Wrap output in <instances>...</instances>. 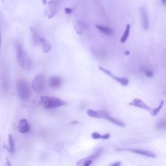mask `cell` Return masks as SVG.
<instances>
[{
	"mask_svg": "<svg viewBox=\"0 0 166 166\" xmlns=\"http://www.w3.org/2000/svg\"><path fill=\"white\" fill-rule=\"evenodd\" d=\"M17 60L21 68L26 71H29L32 67V61L25 52L23 46L20 44L16 45Z\"/></svg>",
	"mask_w": 166,
	"mask_h": 166,
	"instance_id": "obj_1",
	"label": "cell"
},
{
	"mask_svg": "<svg viewBox=\"0 0 166 166\" xmlns=\"http://www.w3.org/2000/svg\"><path fill=\"white\" fill-rule=\"evenodd\" d=\"M87 114L88 116L93 118H98V119H105L107 121H110L112 123L118 125L121 127H125V123L122 121L118 119L115 118H113L111 115L108 114L106 111L103 110H94L93 109H89L87 110Z\"/></svg>",
	"mask_w": 166,
	"mask_h": 166,
	"instance_id": "obj_2",
	"label": "cell"
},
{
	"mask_svg": "<svg viewBox=\"0 0 166 166\" xmlns=\"http://www.w3.org/2000/svg\"><path fill=\"white\" fill-rule=\"evenodd\" d=\"M39 104L46 109H53L64 106L66 103L59 97L41 96L39 100Z\"/></svg>",
	"mask_w": 166,
	"mask_h": 166,
	"instance_id": "obj_3",
	"label": "cell"
},
{
	"mask_svg": "<svg viewBox=\"0 0 166 166\" xmlns=\"http://www.w3.org/2000/svg\"><path fill=\"white\" fill-rule=\"evenodd\" d=\"M18 95L23 101H27L30 99L32 93L29 85L24 80H19L16 84Z\"/></svg>",
	"mask_w": 166,
	"mask_h": 166,
	"instance_id": "obj_4",
	"label": "cell"
},
{
	"mask_svg": "<svg viewBox=\"0 0 166 166\" xmlns=\"http://www.w3.org/2000/svg\"><path fill=\"white\" fill-rule=\"evenodd\" d=\"M32 88L35 92L42 94L46 89V81L44 75L39 74L36 76L32 82Z\"/></svg>",
	"mask_w": 166,
	"mask_h": 166,
	"instance_id": "obj_5",
	"label": "cell"
},
{
	"mask_svg": "<svg viewBox=\"0 0 166 166\" xmlns=\"http://www.w3.org/2000/svg\"><path fill=\"white\" fill-rule=\"evenodd\" d=\"M98 68L101 71H103L104 74H105L107 75H109L112 79H114V80H115V81H117L118 83L121 84V85L125 86H127L128 84V79H127L125 77H118L116 75H114L110 70L105 68L104 67H103L101 66H98Z\"/></svg>",
	"mask_w": 166,
	"mask_h": 166,
	"instance_id": "obj_6",
	"label": "cell"
},
{
	"mask_svg": "<svg viewBox=\"0 0 166 166\" xmlns=\"http://www.w3.org/2000/svg\"><path fill=\"white\" fill-rule=\"evenodd\" d=\"M119 150H126L132 152L133 153H136L137 155H140L144 156H147L149 158H155L156 157V155L152 152L150 150H143V149H132V148H126V149H119Z\"/></svg>",
	"mask_w": 166,
	"mask_h": 166,
	"instance_id": "obj_7",
	"label": "cell"
},
{
	"mask_svg": "<svg viewBox=\"0 0 166 166\" xmlns=\"http://www.w3.org/2000/svg\"><path fill=\"white\" fill-rule=\"evenodd\" d=\"M129 105L135 106V107H138V108H140V109H142L144 110H146L149 111V112H150L151 110H152V109H151L150 106H149L146 103H144L143 101H141L140 99H138V98L133 99L131 103H129Z\"/></svg>",
	"mask_w": 166,
	"mask_h": 166,
	"instance_id": "obj_8",
	"label": "cell"
},
{
	"mask_svg": "<svg viewBox=\"0 0 166 166\" xmlns=\"http://www.w3.org/2000/svg\"><path fill=\"white\" fill-rule=\"evenodd\" d=\"M140 12L142 18V25L144 30H148L149 28V18L147 9L145 7H141L140 9Z\"/></svg>",
	"mask_w": 166,
	"mask_h": 166,
	"instance_id": "obj_9",
	"label": "cell"
},
{
	"mask_svg": "<svg viewBox=\"0 0 166 166\" xmlns=\"http://www.w3.org/2000/svg\"><path fill=\"white\" fill-rule=\"evenodd\" d=\"M48 9H47V17L49 18H53L56 14V3L55 0H52V1L47 3Z\"/></svg>",
	"mask_w": 166,
	"mask_h": 166,
	"instance_id": "obj_10",
	"label": "cell"
},
{
	"mask_svg": "<svg viewBox=\"0 0 166 166\" xmlns=\"http://www.w3.org/2000/svg\"><path fill=\"white\" fill-rule=\"evenodd\" d=\"M49 84L53 88H59L62 84V79L59 77H52L49 79Z\"/></svg>",
	"mask_w": 166,
	"mask_h": 166,
	"instance_id": "obj_11",
	"label": "cell"
},
{
	"mask_svg": "<svg viewBox=\"0 0 166 166\" xmlns=\"http://www.w3.org/2000/svg\"><path fill=\"white\" fill-rule=\"evenodd\" d=\"M30 125L29 124L28 121L25 119H21L20 121V123L18 125V131L20 133H26L30 131Z\"/></svg>",
	"mask_w": 166,
	"mask_h": 166,
	"instance_id": "obj_12",
	"label": "cell"
},
{
	"mask_svg": "<svg viewBox=\"0 0 166 166\" xmlns=\"http://www.w3.org/2000/svg\"><path fill=\"white\" fill-rule=\"evenodd\" d=\"M38 41L40 42V44H41L42 50L44 53H49L51 51L52 46L47 40H46L44 38H39Z\"/></svg>",
	"mask_w": 166,
	"mask_h": 166,
	"instance_id": "obj_13",
	"label": "cell"
},
{
	"mask_svg": "<svg viewBox=\"0 0 166 166\" xmlns=\"http://www.w3.org/2000/svg\"><path fill=\"white\" fill-rule=\"evenodd\" d=\"M74 29L75 31L79 35H83L84 33V27L83 22L80 20H76L74 21Z\"/></svg>",
	"mask_w": 166,
	"mask_h": 166,
	"instance_id": "obj_14",
	"label": "cell"
},
{
	"mask_svg": "<svg viewBox=\"0 0 166 166\" xmlns=\"http://www.w3.org/2000/svg\"><path fill=\"white\" fill-rule=\"evenodd\" d=\"M92 138L94 140H99V139H102V140H107L110 138V133H106L105 134H101L99 132H92L91 134Z\"/></svg>",
	"mask_w": 166,
	"mask_h": 166,
	"instance_id": "obj_15",
	"label": "cell"
},
{
	"mask_svg": "<svg viewBox=\"0 0 166 166\" xmlns=\"http://www.w3.org/2000/svg\"><path fill=\"white\" fill-rule=\"evenodd\" d=\"M130 30H131V25L127 24L126 25L125 31H124L121 37V39H120V42L121 43H125L127 40L129 34H130Z\"/></svg>",
	"mask_w": 166,
	"mask_h": 166,
	"instance_id": "obj_16",
	"label": "cell"
},
{
	"mask_svg": "<svg viewBox=\"0 0 166 166\" xmlns=\"http://www.w3.org/2000/svg\"><path fill=\"white\" fill-rule=\"evenodd\" d=\"M164 105V100H162L160 102V104L158 106V107H156V109H154L150 110V115H153V116H156V115L158 114V113H159L161 110V109H162V107Z\"/></svg>",
	"mask_w": 166,
	"mask_h": 166,
	"instance_id": "obj_17",
	"label": "cell"
},
{
	"mask_svg": "<svg viewBox=\"0 0 166 166\" xmlns=\"http://www.w3.org/2000/svg\"><path fill=\"white\" fill-rule=\"evenodd\" d=\"M96 27L101 33L106 34H110L112 33L111 29L109 27L100 25H96Z\"/></svg>",
	"mask_w": 166,
	"mask_h": 166,
	"instance_id": "obj_18",
	"label": "cell"
},
{
	"mask_svg": "<svg viewBox=\"0 0 166 166\" xmlns=\"http://www.w3.org/2000/svg\"><path fill=\"white\" fill-rule=\"evenodd\" d=\"M92 161L91 160H90L89 158H88V157L86 158H83V159L79 160L77 163V165H79V166H89L90 165L92 164Z\"/></svg>",
	"mask_w": 166,
	"mask_h": 166,
	"instance_id": "obj_19",
	"label": "cell"
},
{
	"mask_svg": "<svg viewBox=\"0 0 166 166\" xmlns=\"http://www.w3.org/2000/svg\"><path fill=\"white\" fill-rule=\"evenodd\" d=\"M9 147L7 148L10 153H12L14 151V138L11 134L9 135Z\"/></svg>",
	"mask_w": 166,
	"mask_h": 166,
	"instance_id": "obj_20",
	"label": "cell"
},
{
	"mask_svg": "<svg viewBox=\"0 0 166 166\" xmlns=\"http://www.w3.org/2000/svg\"><path fill=\"white\" fill-rule=\"evenodd\" d=\"M141 71L143 73V74L145 75L146 76H147V77L151 78L154 76V73L153 71L151 70L149 68H141Z\"/></svg>",
	"mask_w": 166,
	"mask_h": 166,
	"instance_id": "obj_21",
	"label": "cell"
},
{
	"mask_svg": "<svg viewBox=\"0 0 166 166\" xmlns=\"http://www.w3.org/2000/svg\"><path fill=\"white\" fill-rule=\"evenodd\" d=\"M165 126H166V123H165V119H163L162 121H160L156 125V128L159 130H162V129H165Z\"/></svg>",
	"mask_w": 166,
	"mask_h": 166,
	"instance_id": "obj_22",
	"label": "cell"
},
{
	"mask_svg": "<svg viewBox=\"0 0 166 166\" xmlns=\"http://www.w3.org/2000/svg\"><path fill=\"white\" fill-rule=\"evenodd\" d=\"M64 11L66 14H70L73 12V9H71V8H69V7H66V8L64 9Z\"/></svg>",
	"mask_w": 166,
	"mask_h": 166,
	"instance_id": "obj_23",
	"label": "cell"
},
{
	"mask_svg": "<svg viewBox=\"0 0 166 166\" xmlns=\"http://www.w3.org/2000/svg\"><path fill=\"white\" fill-rule=\"evenodd\" d=\"M120 165H121V162H115L112 164H110V166H119Z\"/></svg>",
	"mask_w": 166,
	"mask_h": 166,
	"instance_id": "obj_24",
	"label": "cell"
},
{
	"mask_svg": "<svg viewBox=\"0 0 166 166\" xmlns=\"http://www.w3.org/2000/svg\"><path fill=\"white\" fill-rule=\"evenodd\" d=\"M1 46H2V33H1V29H0V50H1Z\"/></svg>",
	"mask_w": 166,
	"mask_h": 166,
	"instance_id": "obj_25",
	"label": "cell"
},
{
	"mask_svg": "<svg viewBox=\"0 0 166 166\" xmlns=\"http://www.w3.org/2000/svg\"><path fill=\"white\" fill-rule=\"evenodd\" d=\"M41 1H42V3L44 5H46L47 3V0H41Z\"/></svg>",
	"mask_w": 166,
	"mask_h": 166,
	"instance_id": "obj_26",
	"label": "cell"
},
{
	"mask_svg": "<svg viewBox=\"0 0 166 166\" xmlns=\"http://www.w3.org/2000/svg\"><path fill=\"white\" fill-rule=\"evenodd\" d=\"M125 55H130V52H125Z\"/></svg>",
	"mask_w": 166,
	"mask_h": 166,
	"instance_id": "obj_27",
	"label": "cell"
},
{
	"mask_svg": "<svg viewBox=\"0 0 166 166\" xmlns=\"http://www.w3.org/2000/svg\"><path fill=\"white\" fill-rule=\"evenodd\" d=\"M78 123L77 121H74V122H72L71 123H72V124H74V123Z\"/></svg>",
	"mask_w": 166,
	"mask_h": 166,
	"instance_id": "obj_28",
	"label": "cell"
},
{
	"mask_svg": "<svg viewBox=\"0 0 166 166\" xmlns=\"http://www.w3.org/2000/svg\"><path fill=\"white\" fill-rule=\"evenodd\" d=\"M162 2L164 3V4L165 3V0H162Z\"/></svg>",
	"mask_w": 166,
	"mask_h": 166,
	"instance_id": "obj_29",
	"label": "cell"
},
{
	"mask_svg": "<svg viewBox=\"0 0 166 166\" xmlns=\"http://www.w3.org/2000/svg\"><path fill=\"white\" fill-rule=\"evenodd\" d=\"M0 140H1V139H0ZM0 142H1V140H0ZM0 147H1V146H0Z\"/></svg>",
	"mask_w": 166,
	"mask_h": 166,
	"instance_id": "obj_30",
	"label": "cell"
}]
</instances>
